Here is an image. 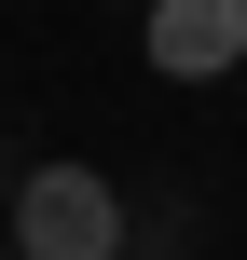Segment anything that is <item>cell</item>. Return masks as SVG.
I'll list each match as a JSON object with an SVG mask.
<instances>
[{
  "label": "cell",
  "instance_id": "1",
  "mask_svg": "<svg viewBox=\"0 0 247 260\" xmlns=\"http://www.w3.org/2000/svg\"><path fill=\"white\" fill-rule=\"evenodd\" d=\"M14 260H124V192L96 165H28L14 178Z\"/></svg>",
  "mask_w": 247,
  "mask_h": 260
},
{
  "label": "cell",
  "instance_id": "2",
  "mask_svg": "<svg viewBox=\"0 0 247 260\" xmlns=\"http://www.w3.org/2000/svg\"><path fill=\"white\" fill-rule=\"evenodd\" d=\"M151 69H165V82L247 69V0H151Z\"/></svg>",
  "mask_w": 247,
  "mask_h": 260
},
{
  "label": "cell",
  "instance_id": "3",
  "mask_svg": "<svg viewBox=\"0 0 247 260\" xmlns=\"http://www.w3.org/2000/svg\"><path fill=\"white\" fill-rule=\"evenodd\" d=\"M0 206H14V165H0Z\"/></svg>",
  "mask_w": 247,
  "mask_h": 260
}]
</instances>
